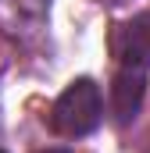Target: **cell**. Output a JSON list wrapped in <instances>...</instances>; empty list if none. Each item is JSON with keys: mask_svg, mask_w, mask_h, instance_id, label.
<instances>
[{"mask_svg": "<svg viewBox=\"0 0 150 153\" xmlns=\"http://www.w3.org/2000/svg\"><path fill=\"white\" fill-rule=\"evenodd\" d=\"M100 4H125V0H100Z\"/></svg>", "mask_w": 150, "mask_h": 153, "instance_id": "obj_4", "label": "cell"}, {"mask_svg": "<svg viewBox=\"0 0 150 153\" xmlns=\"http://www.w3.org/2000/svg\"><path fill=\"white\" fill-rule=\"evenodd\" d=\"M43 153H68V150H43Z\"/></svg>", "mask_w": 150, "mask_h": 153, "instance_id": "obj_5", "label": "cell"}, {"mask_svg": "<svg viewBox=\"0 0 150 153\" xmlns=\"http://www.w3.org/2000/svg\"><path fill=\"white\" fill-rule=\"evenodd\" d=\"M104 121V96L93 78H75L50 107V132L64 139L93 135Z\"/></svg>", "mask_w": 150, "mask_h": 153, "instance_id": "obj_1", "label": "cell"}, {"mask_svg": "<svg viewBox=\"0 0 150 153\" xmlns=\"http://www.w3.org/2000/svg\"><path fill=\"white\" fill-rule=\"evenodd\" d=\"M111 53L125 68H150V11L111 29Z\"/></svg>", "mask_w": 150, "mask_h": 153, "instance_id": "obj_2", "label": "cell"}, {"mask_svg": "<svg viewBox=\"0 0 150 153\" xmlns=\"http://www.w3.org/2000/svg\"><path fill=\"white\" fill-rule=\"evenodd\" d=\"M143 93H147V68H118L111 78V121L118 128L132 125L140 107H143Z\"/></svg>", "mask_w": 150, "mask_h": 153, "instance_id": "obj_3", "label": "cell"}]
</instances>
